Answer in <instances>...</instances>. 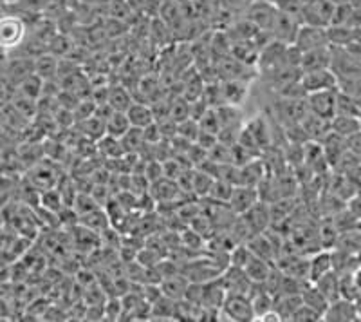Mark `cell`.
Wrapping results in <instances>:
<instances>
[{"mask_svg":"<svg viewBox=\"0 0 361 322\" xmlns=\"http://www.w3.org/2000/svg\"><path fill=\"white\" fill-rule=\"evenodd\" d=\"M331 125V133H334L336 136L343 138H350L353 134H356L357 131H361L360 125V118L357 116H349V114H334L329 121Z\"/></svg>","mask_w":361,"mask_h":322,"instance_id":"4fadbf2b","label":"cell"},{"mask_svg":"<svg viewBox=\"0 0 361 322\" xmlns=\"http://www.w3.org/2000/svg\"><path fill=\"white\" fill-rule=\"evenodd\" d=\"M353 281L356 285L357 294H361V265H357L356 268L353 270Z\"/></svg>","mask_w":361,"mask_h":322,"instance_id":"cb8c5ba5","label":"cell"},{"mask_svg":"<svg viewBox=\"0 0 361 322\" xmlns=\"http://www.w3.org/2000/svg\"><path fill=\"white\" fill-rule=\"evenodd\" d=\"M354 302H356V310H357V318H360V321H361V294H360V295H357V297H356V301H354Z\"/></svg>","mask_w":361,"mask_h":322,"instance_id":"484cf974","label":"cell"},{"mask_svg":"<svg viewBox=\"0 0 361 322\" xmlns=\"http://www.w3.org/2000/svg\"><path fill=\"white\" fill-rule=\"evenodd\" d=\"M15 2H17V0H8V4L11 6V4H15Z\"/></svg>","mask_w":361,"mask_h":322,"instance_id":"83f0119b","label":"cell"},{"mask_svg":"<svg viewBox=\"0 0 361 322\" xmlns=\"http://www.w3.org/2000/svg\"><path fill=\"white\" fill-rule=\"evenodd\" d=\"M349 212L354 219H360L361 221V190L350 199L349 203Z\"/></svg>","mask_w":361,"mask_h":322,"instance_id":"7402d4cb","label":"cell"},{"mask_svg":"<svg viewBox=\"0 0 361 322\" xmlns=\"http://www.w3.org/2000/svg\"><path fill=\"white\" fill-rule=\"evenodd\" d=\"M334 6H343V4H350L353 0H331Z\"/></svg>","mask_w":361,"mask_h":322,"instance_id":"4316f807","label":"cell"},{"mask_svg":"<svg viewBox=\"0 0 361 322\" xmlns=\"http://www.w3.org/2000/svg\"><path fill=\"white\" fill-rule=\"evenodd\" d=\"M300 25H302V22L296 20L295 17L279 11L276 13L275 22H273V28H271V33H273L275 40L282 42L286 46H293L296 35H298Z\"/></svg>","mask_w":361,"mask_h":322,"instance_id":"9c48e42d","label":"cell"},{"mask_svg":"<svg viewBox=\"0 0 361 322\" xmlns=\"http://www.w3.org/2000/svg\"><path fill=\"white\" fill-rule=\"evenodd\" d=\"M276 13H279V9H276L275 2H269V0H251L246 9V18L259 31L269 33L271 28H273V22H275Z\"/></svg>","mask_w":361,"mask_h":322,"instance_id":"3957f363","label":"cell"},{"mask_svg":"<svg viewBox=\"0 0 361 322\" xmlns=\"http://www.w3.org/2000/svg\"><path fill=\"white\" fill-rule=\"evenodd\" d=\"M331 67V46L318 47L302 53L300 58V71H316V69H327Z\"/></svg>","mask_w":361,"mask_h":322,"instance_id":"8fae6325","label":"cell"},{"mask_svg":"<svg viewBox=\"0 0 361 322\" xmlns=\"http://www.w3.org/2000/svg\"><path fill=\"white\" fill-rule=\"evenodd\" d=\"M8 11H9L8 0H0V17H2V15H6Z\"/></svg>","mask_w":361,"mask_h":322,"instance_id":"d4e9b609","label":"cell"},{"mask_svg":"<svg viewBox=\"0 0 361 322\" xmlns=\"http://www.w3.org/2000/svg\"><path fill=\"white\" fill-rule=\"evenodd\" d=\"M255 203H257V190L251 189V186H238V189L231 190L230 205L238 214L250 210Z\"/></svg>","mask_w":361,"mask_h":322,"instance_id":"9a60e30c","label":"cell"},{"mask_svg":"<svg viewBox=\"0 0 361 322\" xmlns=\"http://www.w3.org/2000/svg\"><path fill=\"white\" fill-rule=\"evenodd\" d=\"M345 141H347V149H349V153H353L354 156L361 160V131H357L356 134H353V136L347 138Z\"/></svg>","mask_w":361,"mask_h":322,"instance_id":"44dd1931","label":"cell"},{"mask_svg":"<svg viewBox=\"0 0 361 322\" xmlns=\"http://www.w3.org/2000/svg\"><path fill=\"white\" fill-rule=\"evenodd\" d=\"M336 98H338V87L336 89H327V91H318L307 95V107L309 112L318 118L331 121L336 114Z\"/></svg>","mask_w":361,"mask_h":322,"instance_id":"8992f818","label":"cell"},{"mask_svg":"<svg viewBox=\"0 0 361 322\" xmlns=\"http://www.w3.org/2000/svg\"><path fill=\"white\" fill-rule=\"evenodd\" d=\"M107 131L112 138H123L130 131V121L127 118V112L112 111L111 118L107 121Z\"/></svg>","mask_w":361,"mask_h":322,"instance_id":"d6986e66","label":"cell"},{"mask_svg":"<svg viewBox=\"0 0 361 322\" xmlns=\"http://www.w3.org/2000/svg\"><path fill=\"white\" fill-rule=\"evenodd\" d=\"M27 37V22L17 13L8 11L0 17V53L15 51Z\"/></svg>","mask_w":361,"mask_h":322,"instance_id":"6da1fadb","label":"cell"},{"mask_svg":"<svg viewBox=\"0 0 361 322\" xmlns=\"http://www.w3.org/2000/svg\"><path fill=\"white\" fill-rule=\"evenodd\" d=\"M243 270L246 272V275L250 277L255 285H262L271 273V266L267 265V261L259 256H255V254L250 257V261H247L246 266H244Z\"/></svg>","mask_w":361,"mask_h":322,"instance_id":"ac0fdd59","label":"cell"},{"mask_svg":"<svg viewBox=\"0 0 361 322\" xmlns=\"http://www.w3.org/2000/svg\"><path fill=\"white\" fill-rule=\"evenodd\" d=\"M300 85H302L305 95H311V93L336 89L338 78L333 71H331V67H327V69L305 71V73H302V76H300Z\"/></svg>","mask_w":361,"mask_h":322,"instance_id":"5b68a950","label":"cell"},{"mask_svg":"<svg viewBox=\"0 0 361 322\" xmlns=\"http://www.w3.org/2000/svg\"><path fill=\"white\" fill-rule=\"evenodd\" d=\"M251 0H221V4L226 9H238L243 4H250Z\"/></svg>","mask_w":361,"mask_h":322,"instance_id":"603a6c76","label":"cell"},{"mask_svg":"<svg viewBox=\"0 0 361 322\" xmlns=\"http://www.w3.org/2000/svg\"><path fill=\"white\" fill-rule=\"evenodd\" d=\"M322 321L325 322H357V310L356 302L350 301V299L338 297L334 301H331L325 308L324 315H322Z\"/></svg>","mask_w":361,"mask_h":322,"instance_id":"ba28073f","label":"cell"},{"mask_svg":"<svg viewBox=\"0 0 361 322\" xmlns=\"http://www.w3.org/2000/svg\"><path fill=\"white\" fill-rule=\"evenodd\" d=\"M293 46H295L300 53H305V51H311V49H318V47L331 46V44H329L327 28L302 24L300 25L298 35H296L295 44H293Z\"/></svg>","mask_w":361,"mask_h":322,"instance_id":"277c9868","label":"cell"},{"mask_svg":"<svg viewBox=\"0 0 361 322\" xmlns=\"http://www.w3.org/2000/svg\"><path fill=\"white\" fill-rule=\"evenodd\" d=\"M312 285L320 290L322 294H324V297L327 299L329 302L340 297V277H338L336 270H331L329 273L322 275L320 279H316Z\"/></svg>","mask_w":361,"mask_h":322,"instance_id":"e0dca14e","label":"cell"},{"mask_svg":"<svg viewBox=\"0 0 361 322\" xmlns=\"http://www.w3.org/2000/svg\"><path fill=\"white\" fill-rule=\"evenodd\" d=\"M221 321L250 322L255 321V310L250 295L226 294L221 306Z\"/></svg>","mask_w":361,"mask_h":322,"instance_id":"7a4b0ae2","label":"cell"},{"mask_svg":"<svg viewBox=\"0 0 361 322\" xmlns=\"http://www.w3.org/2000/svg\"><path fill=\"white\" fill-rule=\"evenodd\" d=\"M334 4L331 0H312L304 6L302 24L318 25V28H329L333 22Z\"/></svg>","mask_w":361,"mask_h":322,"instance_id":"52a82bcc","label":"cell"},{"mask_svg":"<svg viewBox=\"0 0 361 322\" xmlns=\"http://www.w3.org/2000/svg\"><path fill=\"white\" fill-rule=\"evenodd\" d=\"M127 118L130 121V127L134 129H147L154 124L152 109L143 104H130L127 109Z\"/></svg>","mask_w":361,"mask_h":322,"instance_id":"2e32d148","label":"cell"},{"mask_svg":"<svg viewBox=\"0 0 361 322\" xmlns=\"http://www.w3.org/2000/svg\"><path fill=\"white\" fill-rule=\"evenodd\" d=\"M357 118H360V125H361V109H360V114H357Z\"/></svg>","mask_w":361,"mask_h":322,"instance_id":"f1b7e54d","label":"cell"},{"mask_svg":"<svg viewBox=\"0 0 361 322\" xmlns=\"http://www.w3.org/2000/svg\"><path fill=\"white\" fill-rule=\"evenodd\" d=\"M334 270V254L331 252H318L307 261V281L314 282L322 275Z\"/></svg>","mask_w":361,"mask_h":322,"instance_id":"7c38bea8","label":"cell"},{"mask_svg":"<svg viewBox=\"0 0 361 322\" xmlns=\"http://www.w3.org/2000/svg\"><path fill=\"white\" fill-rule=\"evenodd\" d=\"M289 321H293V322H309V321L316 322V321H322V315L318 314V311L312 310V308H309L307 304H304V302H302L298 310H296L295 314L291 315V318H289Z\"/></svg>","mask_w":361,"mask_h":322,"instance_id":"ffe728a7","label":"cell"},{"mask_svg":"<svg viewBox=\"0 0 361 322\" xmlns=\"http://www.w3.org/2000/svg\"><path fill=\"white\" fill-rule=\"evenodd\" d=\"M221 282L224 286L226 294L250 295L255 286V282L246 275V272L243 268H237V266H231L228 272H224V275H221Z\"/></svg>","mask_w":361,"mask_h":322,"instance_id":"30bf717a","label":"cell"},{"mask_svg":"<svg viewBox=\"0 0 361 322\" xmlns=\"http://www.w3.org/2000/svg\"><path fill=\"white\" fill-rule=\"evenodd\" d=\"M244 215H246V225L250 227V230L253 232V234H262L264 228H266L267 223L271 221L269 208L259 201L255 203L250 210L244 212Z\"/></svg>","mask_w":361,"mask_h":322,"instance_id":"5bb4252c","label":"cell"}]
</instances>
